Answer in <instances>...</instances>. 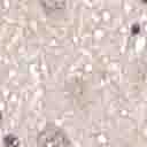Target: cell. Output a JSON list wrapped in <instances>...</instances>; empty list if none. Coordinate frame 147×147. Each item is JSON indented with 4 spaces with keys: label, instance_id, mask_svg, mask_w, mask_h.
<instances>
[{
    "label": "cell",
    "instance_id": "obj_1",
    "mask_svg": "<svg viewBox=\"0 0 147 147\" xmlns=\"http://www.w3.org/2000/svg\"><path fill=\"white\" fill-rule=\"evenodd\" d=\"M37 147H71L68 136L59 127L48 125L37 137Z\"/></svg>",
    "mask_w": 147,
    "mask_h": 147
},
{
    "label": "cell",
    "instance_id": "obj_2",
    "mask_svg": "<svg viewBox=\"0 0 147 147\" xmlns=\"http://www.w3.org/2000/svg\"><path fill=\"white\" fill-rule=\"evenodd\" d=\"M3 145L5 147H18L20 139L14 133H8L3 137Z\"/></svg>",
    "mask_w": 147,
    "mask_h": 147
},
{
    "label": "cell",
    "instance_id": "obj_3",
    "mask_svg": "<svg viewBox=\"0 0 147 147\" xmlns=\"http://www.w3.org/2000/svg\"><path fill=\"white\" fill-rule=\"evenodd\" d=\"M1 117H2V114H1V113H0V119H1Z\"/></svg>",
    "mask_w": 147,
    "mask_h": 147
}]
</instances>
